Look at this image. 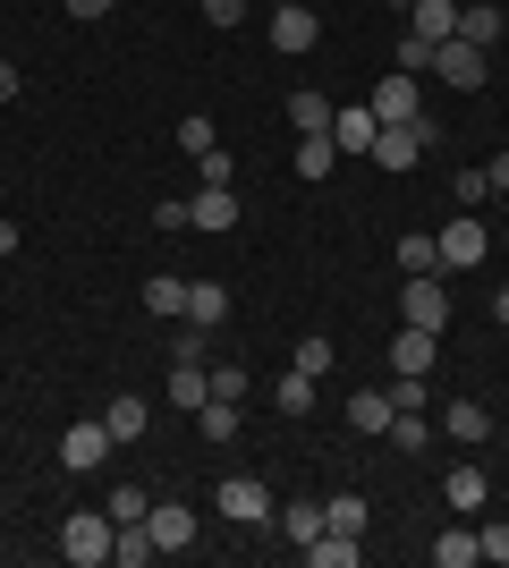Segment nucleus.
Instances as JSON below:
<instances>
[{"label": "nucleus", "instance_id": "nucleus-1", "mask_svg": "<svg viewBox=\"0 0 509 568\" xmlns=\"http://www.w3.org/2000/svg\"><path fill=\"white\" fill-rule=\"evenodd\" d=\"M111 544H120L111 509H77V518H60V560H69V568H111Z\"/></svg>", "mask_w": 509, "mask_h": 568}, {"label": "nucleus", "instance_id": "nucleus-2", "mask_svg": "<svg viewBox=\"0 0 509 568\" xmlns=\"http://www.w3.org/2000/svg\"><path fill=\"white\" fill-rule=\"evenodd\" d=\"M399 323H416V332H450V281H441V272H408V288H399Z\"/></svg>", "mask_w": 509, "mask_h": 568}, {"label": "nucleus", "instance_id": "nucleus-3", "mask_svg": "<svg viewBox=\"0 0 509 568\" xmlns=\"http://www.w3.org/2000/svg\"><path fill=\"white\" fill-rule=\"evenodd\" d=\"M213 509H221L230 526H272V518H281V509H272V484H264V475H221Z\"/></svg>", "mask_w": 509, "mask_h": 568}, {"label": "nucleus", "instance_id": "nucleus-4", "mask_svg": "<svg viewBox=\"0 0 509 568\" xmlns=\"http://www.w3.org/2000/svg\"><path fill=\"white\" fill-rule=\"evenodd\" d=\"M434 136H441L434 119H416V128H383V136H374V153H365V162H374V170H390V179H408V170L425 162V144H434Z\"/></svg>", "mask_w": 509, "mask_h": 568}, {"label": "nucleus", "instance_id": "nucleus-5", "mask_svg": "<svg viewBox=\"0 0 509 568\" xmlns=\"http://www.w3.org/2000/svg\"><path fill=\"white\" fill-rule=\"evenodd\" d=\"M434 246H441V272H476L492 255V230L476 213H450V230H434Z\"/></svg>", "mask_w": 509, "mask_h": 568}, {"label": "nucleus", "instance_id": "nucleus-6", "mask_svg": "<svg viewBox=\"0 0 509 568\" xmlns=\"http://www.w3.org/2000/svg\"><path fill=\"white\" fill-rule=\"evenodd\" d=\"M434 77L441 85H459V94H485V77H492V51H476V43H434Z\"/></svg>", "mask_w": 509, "mask_h": 568}, {"label": "nucleus", "instance_id": "nucleus-7", "mask_svg": "<svg viewBox=\"0 0 509 568\" xmlns=\"http://www.w3.org/2000/svg\"><path fill=\"white\" fill-rule=\"evenodd\" d=\"M365 111H374V128H416V119H425V94H416V77L390 69L383 85L365 94Z\"/></svg>", "mask_w": 509, "mask_h": 568}, {"label": "nucleus", "instance_id": "nucleus-8", "mask_svg": "<svg viewBox=\"0 0 509 568\" xmlns=\"http://www.w3.org/2000/svg\"><path fill=\"white\" fill-rule=\"evenodd\" d=\"M111 450H120V442H111V425H102V416L60 433V467H69V475H102V467H111Z\"/></svg>", "mask_w": 509, "mask_h": 568}, {"label": "nucleus", "instance_id": "nucleus-9", "mask_svg": "<svg viewBox=\"0 0 509 568\" xmlns=\"http://www.w3.org/2000/svg\"><path fill=\"white\" fill-rule=\"evenodd\" d=\"M441 442H459V450H485L492 442V407H476V399H441Z\"/></svg>", "mask_w": 509, "mask_h": 568}, {"label": "nucleus", "instance_id": "nucleus-10", "mask_svg": "<svg viewBox=\"0 0 509 568\" xmlns=\"http://www.w3.org/2000/svg\"><path fill=\"white\" fill-rule=\"evenodd\" d=\"M315 43H323V18L306 9V0H297V9H272V51L297 60V51H315Z\"/></svg>", "mask_w": 509, "mask_h": 568}, {"label": "nucleus", "instance_id": "nucleus-11", "mask_svg": "<svg viewBox=\"0 0 509 568\" xmlns=\"http://www.w3.org/2000/svg\"><path fill=\"white\" fill-rule=\"evenodd\" d=\"M187 230H238V187H195L187 195Z\"/></svg>", "mask_w": 509, "mask_h": 568}, {"label": "nucleus", "instance_id": "nucleus-12", "mask_svg": "<svg viewBox=\"0 0 509 568\" xmlns=\"http://www.w3.org/2000/svg\"><path fill=\"white\" fill-rule=\"evenodd\" d=\"M441 500H450V518H476V509L492 500V475L485 467H450L441 475Z\"/></svg>", "mask_w": 509, "mask_h": 568}, {"label": "nucleus", "instance_id": "nucleus-13", "mask_svg": "<svg viewBox=\"0 0 509 568\" xmlns=\"http://www.w3.org/2000/svg\"><path fill=\"white\" fill-rule=\"evenodd\" d=\"M434 356H441V332H416L408 323V332L390 339V374H425L434 382Z\"/></svg>", "mask_w": 509, "mask_h": 568}, {"label": "nucleus", "instance_id": "nucleus-14", "mask_svg": "<svg viewBox=\"0 0 509 568\" xmlns=\"http://www.w3.org/2000/svg\"><path fill=\"white\" fill-rule=\"evenodd\" d=\"M170 407H204L213 399V365H195V356H170Z\"/></svg>", "mask_w": 509, "mask_h": 568}, {"label": "nucleus", "instance_id": "nucleus-15", "mask_svg": "<svg viewBox=\"0 0 509 568\" xmlns=\"http://www.w3.org/2000/svg\"><path fill=\"white\" fill-rule=\"evenodd\" d=\"M145 526H153V544H162V551H187L195 544V509H179V500H153Z\"/></svg>", "mask_w": 509, "mask_h": 568}, {"label": "nucleus", "instance_id": "nucleus-16", "mask_svg": "<svg viewBox=\"0 0 509 568\" xmlns=\"http://www.w3.org/2000/svg\"><path fill=\"white\" fill-rule=\"evenodd\" d=\"M476 560H485V544H476V526H467V518H450V526L434 535V568H476Z\"/></svg>", "mask_w": 509, "mask_h": 568}, {"label": "nucleus", "instance_id": "nucleus-17", "mask_svg": "<svg viewBox=\"0 0 509 568\" xmlns=\"http://www.w3.org/2000/svg\"><path fill=\"white\" fill-rule=\"evenodd\" d=\"M374 136H383V128H374V111H365V102L332 111V144H339V153H374Z\"/></svg>", "mask_w": 509, "mask_h": 568}, {"label": "nucleus", "instance_id": "nucleus-18", "mask_svg": "<svg viewBox=\"0 0 509 568\" xmlns=\"http://www.w3.org/2000/svg\"><path fill=\"white\" fill-rule=\"evenodd\" d=\"M187 323L195 332H221V323H230V288L221 281H187Z\"/></svg>", "mask_w": 509, "mask_h": 568}, {"label": "nucleus", "instance_id": "nucleus-19", "mask_svg": "<svg viewBox=\"0 0 509 568\" xmlns=\"http://www.w3.org/2000/svg\"><path fill=\"white\" fill-rule=\"evenodd\" d=\"M408 34H425V43H450V34H459V0H416V9H408Z\"/></svg>", "mask_w": 509, "mask_h": 568}, {"label": "nucleus", "instance_id": "nucleus-20", "mask_svg": "<svg viewBox=\"0 0 509 568\" xmlns=\"http://www.w3.org/2000/svg\"><path fill=\"white\" fill-rule=\"evenodd\" d=\"M102 425H111V442H120V450H128V442H145V425H153V407H145V399H128V390H120V399L102 407Z\"/></svg>", "mask_w": 509, "mask_h": 568}, {"label": "nucleus", "instance_id": "nucleus-21", "mask_svg": "<svg viewBox=\"0 0 509 568\" xmlns=\"http://www.w3.org/2000/svg\"><path fill=\"white\" fill-rule=\"evenodd\" d=\"M501 26H509V9H492V0H476V9H459V43L492 51V43H501Z\"/></svg>", "mask_w": 509, "mask_h": 568}, {"label": "nucleus", "instance_id": "nucleus-22", "mask_svg": "<svg viewBox=\"0 0 509 568\" xmlns=\"http://www.w3.org/2000/svg\"><path fill=\"white\" fill-rule=\"evenodd\" d=\"M145 314H162V323H187V281H179V272H153V281H145Z\"/></svg>", "mask_w": 509, "mask_h": 568}, {"label": "nucleus", "instance_id": "nucleus-23", "mask_svg": "<svg viewBox=\"0 0 509 568\" xmlns=\"http://www.w3.org/2000/svg\"><path fill=\"white\" fill-rule=\"evenodd\" d=\"M195 433H204L213 450H230V442H238V399H204L195 407Z\"/></svg>", "mask_w": 509, "mask_h": 568}, {"label": "nucleus", "instance_id": "nucleus-24", "mask_svg": "<svg viewBox=\"0 0 509 568\" xmlns=\"http://www.w3.org/2000/svg\"><path fill=\"white\" fill-rule=\"evenodd\" d=\"M289 128H297V136H332V102H323L315 85H297V94H289Z\"/></svg>", "mask_w": 509, "mask_h": 568}, {"label": "nucleus", "instance_id": "nucleus-25", "mask_svg": "<svg viewBox=\"0 0 509 568\" xmlns=\"http://www.w3.org/2000/svg\"><path fill=\"white\" fill-rule=\"evenodd\" d=\"M297 560H306V568H348V560H357V535H332V526H323L315 544H297Z\"/></svg>", "mask_w": 509, "mask_h": 568}, {"label": "nucleus", "instance_id": "nucleus-26", "mask_svg": "<svg viewBox=\"0 0 509 568\" xmlns=\"http://www.w3.org/2000/svg\"><path fill=\"white\" fill-rule=\"evenodd\" d=\"M365 518H374L365 493H332V500H323V526H332V535H365Z\"/></svg>", "mask_w": 509, "mask_h": 568}, {"label": "nucleus", "instance_id": "nucleus-27", "mask_svg": "<svg viewBox=\"0 0 509 568\" xmlns=\"http://www.w3.org/2000/svg\"><path fill=\"white\" fill-rule=\"evenodd\" d=\"M111 560L120 568H145V560H162V544H153V526L136 518V526H120V544H111Z\"/></svg>", "mask_w": 509, "mask_h": 568}, {"label": "nucleus", "instance_id": "nucleus-28", "mask_svg": "<svg viewBox=\"0 0 509 568\" xmlns=\"http://www.w3.org/2000/svg\"><path fill=\"white\" fill-rule=\"evenodd\" d=\"M272 407H281V416H306V407H315V374H297V365H289V374L272 382Z\"/></svg>", "mask_w": 509, "mask_h": 568}, {"label": "nucleus", "instance_id": "nucleus-29", "mask_svg": "<svg viewBox=\"0 0 509 568\" xmlns=\"http://www.w3.org/2000/svg\"><path fill=\"white\" fill-rule=\"evenodd\" d=\"M272 526H281L289 544H315V535H323V500H289V509H281Z\"/></svg>", "mask_w": 509, "mask_h": 568}, {"label": "nucleus", "instance_id": "nucleus-30", "mask_svg": "<svg viewBox=\"0 0 509 568\" xmlns=\"http://www.w3.org/2000/svg\"><path fill=\"white\" fill-rule=\"evenodd\" d=\"M348 425L357 433H390V390H357V399H348Z\"/></svg>", "mask_w": 509, "mask_h": 568}, {"label": "nucleus", "instance_id": "nucleus-31", "mask_svg": "<svg viewBox=\"0 0 509 568\" xmlns=\"http://www.w3.org/2000/svg\"><path fill=\"white\" fill-rule=\"evenodd\" d=\"M332 162H339L332 136H297V179H332Z\"/></svg>", "mask_w": 509, "mask_h": 568}, {"label": "nucleus", "instance_id": "nucleus-32", "mask_svg": "<svg viewBox=\"0 0 509 568\" xmlns=\"http://www.w3.org/2000/svg\"><path fill=\"white\" fill-rule=\"evenodd\" d=\"M399 272H441V246L425 230H408V237H399Z\"/></svg>", "mask_w": 509, "mask_h": 568}, {"label": "nucleus", "instance_id": "nucleus-33", "mask_svg": "<svg viewBox=\"0 0 509 568\" xmlns=\"http://www.w3.org/2000/svg\"><path fill=\"white\" fill-rule=\"evenodd\" d=\"M390 442H399V450H425V442H434V425H425V407H408V416H390Z\"/></svg>", "mask_w": 509, "mask_h": 568}, {"label": "nucleus", "instance_id": "nucleus-34", "mask_svg": "<svg viewBox=\"0 0 509 568\" xmlns=\"http://www.w3.org/2000/svg\"><path fill=\"white\" fill-rule=\"evenodd\" d=\"M408 407H434L425 374H390V416H408Z\"/></svg>", "mask_w": 509, "mask_h": 568}, {"label": "nucleus", "instance_id": "nucleus-35", "mask_svg": "<svg viewBox=\"0 0 509 568\" xmlns=\"http://www.w3.org/2000/svg\"><path fill=\"white\" fill-rule=\"evenodd\" d=\"M179 144H187V153H213V144H221V128H213L204 111H187V119H179Z\"/></svg>", "mask_w": 509, "mask_h": 568}, {"label": "nucleus", "instance_id": "nucleus-36", "mask_svg": "<svg viewBox=\"0 0 509 568\" xmlns=\"http://www.w3.org/2000/svg\"><path fill=\"white\" fill-rule=\"evenodd\" d=\"M153 509V493H136V484H120V493H111V526H136Z\"/></svg>", "mask_w": 509, "mask_h": 568}, {"label": "nucleus", "instance_id": "nucleus-37", "mask_svg": "<svg viewBox=\"0 0 509 568\" xmlns=\"http://www.w3.org/2000/svg\"><path fill=\"white\" fill-rule=\"evenodd\" d=\"M195 162H204V187H238V153L213 144V153H195Z\"/></svg>", "mask_w": 509, "mask_h": 568}, {"label": "nucleus", "instance_id": "nucleus-38", "mask_svg": "<svg viewBox=\"0 0 509 568\" xmlns=\"http://www.w3.org/2000/svg\"><path fill=\"white\" fill-rule=\"evenodd\" d=\"M390 60H399V77H416V69H434V43H425V34H399Z\"/></svg>", "mask_w": 509, "mask_h": 568}, {"label": "nucleus", "instance_id": "nucleus-39", "mask_svg": "<svg viewBox=\"0 0 509 568\" xmlns=\"http://www.w3.org/2000/svg\"><path fill=\"white\" fill-rule=\"evenodd\" d=\"M289 365H297V374H332V339H297V356H289Z\"/></svg>", "mask_w": 509, "mask_h": 568}, {"label": "nucleus", "instance_id": "nucleus-40", "mask_svg": "<svg viewBox=\"0 0 509 568\" xmlns=\"http://www.w3.org/2000/svg\"><path fill=\"white\" fill-rule=\"evenodd\" d=\"M476 544H485V560L509 568V518H485V526H476Z\"/></svg>", "mask_w": 509, "mask_h": 568}, {"label": "nucleus", "instance_id": "nucleus-41", "mask_svg": "<svg viewBox=\"0 0 509 568\" xmlns=\"http://www.w3.org/2000/svg\"><path fill=\"white\" fill-rule=\"evenodd\" d=\"M485 195H492V179H485V170H459V187H450V204H485Z\"/></svg>", "mask_w": 509, "mask_h": 568}, {"label": "nucleus", "instance_id": "nucleus-42", "mask_svg": "<svg viewBox=\"0 0 509 568\" xmlns=\"http://www.w3.org/2000/svg\"><path fill=\"white\" fill-rule=\"evenodd\" d=\"M213 399H246V374H238V365H213Z\"/></svg>", "mask_w": 509, "mask_h": 568}, {"label": "nucleus", "instance_id": "nucleus-43", "mask_svg": "<svg viewBox=\"0 0 509 568\" xmlns=\"http://www.w3.org/2000/svg\"><path fill=\"white\" fill-rule=\"evenodd\" d=\"M195 9H204L213 26H238V18H246V0H195Z\"/></svg>", "mask_w": 509, "mask_h": 568}, {"label": "nucleus", "instance_id": "nucleus-44", "mask_svg": "<svg viewBox=\"0 0 509 568\" xmlns=\"http://www.w3.org/2000/svg\"><path fill=\"white\" fill-rule=\"evenodd\" d=\"M485 179H492V195H509V144H501V153L485 162Z\"/></svg>", "mask_w": 509, "mask_h": 568}, {"label": "nucleus", "instance_id": "nucleus-45", "mask_svg": "<svg viewBox=\"0 0 509 568\" xmlns=\"http://www.w3.org/2000/svg\"><path fill=\"white\" fill-rule=\"evenodd\" d=\"M60 9H69V18H102V9H111V0H60Z\"/></svg>", "mask_w": 509, "mask_h": 568}, {"label": "nucleus", "instance_id": "nucleus-46", "mask_svg": "<svg viewBox=\"0 0 509 568\" xmlns=\"http://www.w3.org/2000/svg\"><path fill=\"white\" fill-rule=\"evenodd\" d=\"M0 255H18V221L0 213Z\"/></svg>", "mask_w": 509, "mask_h": 568}, {"label": "nucleus", "instance_id": "nucleus-47", "mask_svg": "<svg viewBox=\"0 0 509 568\" xmlns=\"http://www.w3.org/2000/svg\"><path fill=\"white\" fill-rule=\"evenodd\" d=\"M0 102H18V69L9 60H0Z\"/></svg>", "mask_w": 509, "mask_h": 568}, {"label": "nucleus", "instance_id": "nucleus-48", "mask_svg": "<svg viewBox=\"0 0 509 568\" xmlns=\"http://www.w3.org/2000/svg\"><path fill=\"white\" fill-rule=\"evenodd\" d=\"M492 323H509V288H501V297H492Z\"/></svg>", "mask_w": 509, "mask_h": 568}, {"label": "nucleus", "instance_id": "nucleus-49", "mask_svg": "<svg viewBox=\"0 0 509 568\" xmlns=\"http://www.w3.org/2000/svg\"><path fill=\"white\" fill-rule=\"evenodd\" d=\"M390 9H416V0H390Z\"/></svg>", "mask_w": 509, "mask_h": 568}, {"label": "nucleus", "instance_id": "nucleus-50", "mask_svg": "<svg viewBox=\"0 0 509 568\" xmlns=\"http://www.w3.org/2000/svg\"><path fill=\"white\" fill-rule=\"evenodd\" d=\"M281 9H297V0H281Z\"/></svg>", "mask_w": 509, "mask_h": 568}]
</instances>
